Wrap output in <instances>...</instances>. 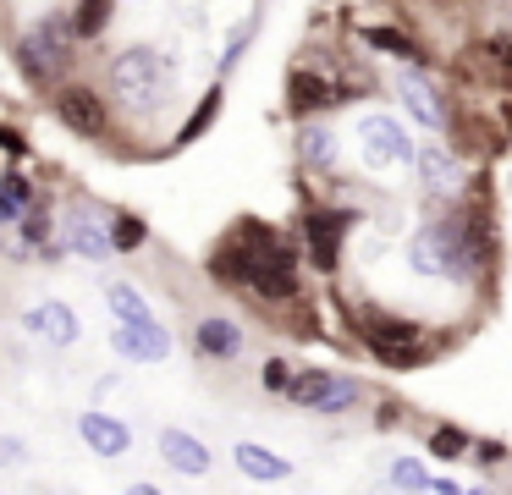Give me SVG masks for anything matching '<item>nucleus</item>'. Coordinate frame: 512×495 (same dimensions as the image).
Masks as SVG:
<instances>
[{
  "label": "nucleus",
  "mask_w": 512,
  "mask_h": 495,
  "mask_svg": "<svg viewBox=\"0 0 512 495\" xmlns=\"http://www.w3.org/2000/svg\"><path fill=\"white\" fill-rule=\"evenodd\" d=\"M210 275L226 281V286H248V292L265 297V303H287V297H298V286H303L287 237H281L276 226H259V220H237L232 237L215 248Z\"/></svg>",
  "instance_id": "nucleus-1"
},
{
  "label": "nucleus",
  "mask_w": 512,
  "mask_h": 495,
  "mask_svg": "<svg viewBox=\"0 0 512 495\" xmlns=\"http://www.w3.org/2000/svg\"><path fill=\"white\" fill-rule=\"evenodd\" d=\"M413 270L435 275V281H468L485 248H479L474 231H463V220H430V226L413 231V248H408Z\"/></svg>",
  "instance_id": "nucleus-2"
},
{
  "label": "nucleus",
  "mask_w": 512,
  "mask_h": 495,
  "mask_svg": "<svg viewBox=\"0 0 512 495\" xmlns=\"http://www.w3.org/2000/svg\"><path fill=\"white\" fill-rule=\"evenodd\" d=\"M171 77H177V72H171V61L155 50V44H127V50L111 61V83H116V94H122L127 105H138V110L166 105Z\"/></svg>",
  "instance_id": "nucleus-3"
},
{
  "label": "nucleus",
  "mask_w": 512,
  "mask_h": 495,
  "mask_svg": "<svg viewBox=\"0 0 512 495\" xmlns=\"http://www.w3.org/2000/svg\"><path fill=\"white\" fill-rule=\"evenodd\" d=\"M358 336L369 341V352H375L386 369H419V363L430 358V336H424L413 319L364 314V319H358Z\"/></svg>",
  "instance_id": "nucleus-4"
},
{
  "label": "nucleus",
  "mask_w": 512,
  "mask_h": 495,
  "mask_svg": "<svg viewBox=\"0 0 512 495\" xmlns=\"http://www.w3.org/2000/svg\"><path fill=\"white\" fill-rule=\"evenodd\" d=\"M72 39H78V28H72L67 17H45V22H34V28L23 33L17 55H23V66L34 77H56L61 66L72 61Z\"/></svg>",
  "instance_id": "nucleus-5"
},
{
  "label": "nucleus",
  "mask_w": 512,
  "mask_h": 495,
  "mask_svg": "<svg viewBox=\"0 0 512 495\" xmlns=\"http://www.w3.org/2000/svg\"><path fill=\"white\" fill-rule=\"evenodd\" d=\"M292 402L309 407V413H347V407L358 402V380L353 374H331V369H303L298 380H292Z\"/></svg>",
  "instance_id": "nucleus-6"
},
{
  "label": "nucleus",
  "mask_w": 512,
  "mask_h": 495,
  "mask_svg": "<svg viewBox=\"0 0 512 495\" xmlns=\"http://www.w3.org/2000/svg\"><path fill=\"white\" fill-rule=\"evenodd\" d=\"M358 143H364V160L375 165H408V160H419V149H413V138L402 132V121L397 116H364L358 121Z\"/></svg>",
  "instance_id": "nucleus-7"
},
{
  "label": "nucleus",
  "mask_w": 512,
  "mask_h": 495,
  "mask_svg": "<svg viewBox=\"0 0 512 495\" xmlns=\"http://www.w3.org/2000/svg\"><path fill=\"white\" fill-rule=\"evenodd\" d=\"M111 347H116V358H127V363H160V358H171V330L160 325V319H149V325H116L111 330Z\"/></svg>",
  "instance_id": "nucleus-8"
},
{
  "label": "nucleus",
  "mask_w": 512,
  "mask_h": 495,
  "mask_svg": "<svg viewBox=\"0 0 512 495\" xmlns=\"http://www.w3.org/2000/svg\"><path fill=\"white\" fill-rule=\"evenodd\" d=\"M23 330H28V336H39V341H50V347H72V341L83 336L78 314H72L61 297H45V303L28 308V314H23Z\"/></svg>",
  "instance_id": "nucleus-9"
},
{
  "label": "nucleus",
  "mask_w": 512,
  "mask_h": 495,
  "mask_svg": "<svg viewBox=\"0 0 512 495\" xmlns=\"http://www.w3.org/2000/svg\"><path fill=\"white\" fill-rule=\"evenodd\" d=\"M78 435H83V446H89L94 457H122V451L133 446V429H127L116 413H100V407H89V413L78 418Z\"/></svg>",
  "instance_id": "nucleus-10"
},
{
  "label": "nucleus",
  "mask_w": 512,
  "mask_h": 495,
  "mask_svg": "<svg viewBox=\"0 0 512 495\" xmlns=\"http://www.w3.org/2000/svg\"><path fill=\"white\" fill-rule=\"evenodd\" d=\"M342 226H347V215H342V209H314V215L303 220V237H309V259H314V270H336Z\"/></svg>",
  "instance_id": "nucleus-11"
},
{
  "label": "nucleus",
  "mask_w": 512,
  "mask_h": 495,
  "mask_svg": "<svg viewBox=\"0 0 512 495\" xmlns=\"http://www.w3.org/2000/svg\"><path fill=\"white\" fill-rule=\"evenodd\" d=\"M232 462H237V473H243V479H254V484H281V479H292V462L281 457V451L259 446V440H237V446H232Z\"/></svg>",
  "instance_id": "nucleus-12"
},
{
  "label": "nucleus",
  "mask_w": 512,
  "mask_h": 495,
  "mask_svg": "<svg viewBox=\"0 0 512 495\" xmlns=\"http://www.w3.org/2000/svg\"><path fill=\"white\" fill-rule=\"evenodd\" d=\"M160 457H166L177 473H188V479H199V473L215 468L210 446H204L199 435H188V429H160Z\"/></svg>",
  "instance_id": "nucleus-13"
},
{
  "label": "nucleus",
  "mask_w": 512,
  "mask_h": 495,
  "mask_svg": "<svg viewBox=\"0 0 512 495\" xmlns=\"http://www.w3.org/2000/svg\"><path fill=\"white\" fill-rule=\"evenodd\" d=\"M56 116L67 121L78 138H100V132H105V105H100L94 88H67V94L56 99Z\"/></svg>",
  "instance_id": "nucleus-14"
},
{
  "label": "nucleus",
  "mask_w": 512,
  "mask_h": 495,
  "mask_svg": "<svg viewBox=\"0 0 512 495\" xmlns=\"http://www.w3.org/2000/svg\"><path fill=\"white\" fill-rule=\"evenodd\" d=\"M193 341H199V352L210 363H232L237 352H243V330H237V319H226V314H204L199 330H193Z\"/></svg>",
  "instance_id": "nucleus-15"
},
{
  "label": "nucleus",
  "mask_w": 512,
  "mask_h": 495,
  "mask_svg": "<svg viewBox=\"0 0 512 495\" xmlns=\"http://www.w3.org/2000/svg\"><path fill=\"white\" fill-rule=\"evenodd\" d=\"M67 248L78 253V259H111V253H116V237H111V226H100V220H89L83 209H72V220H67Z\"/></svg>",
  "instance_id": "nucleus-16"
},
{
  "label": "nucleus",
  "mask_w": 512,
  "mask_h": 495,
  "mask_svg": "<svg viewBox=\"0 0 512 495\" xmlns=\"http://www.w3.org/2000/svg\"><path fill=\"white\" fill-rule=\"evenodd\" d=\"M397 94H402V105L413 110V116L424 121V127H441V99H435V88L424 83V72H397Z\"/></svg>",
  "instance_id": "nucleus-17"
},
{
  "label": "nucleus",
  "mask_w": 512,
  "mask_h": 495,
  "mask_svg": "<svg viewBox=\"0 0 512 495\" xmlns=\"http://www.w3.org/2000/svg\"><path fill=\"white\" fill-rule=\"evenodd\" d=\"M105 308L116 314V325H149V319H155L149 297L138 292L133 281H111V286H105Z\"/></svg>",
  "instance_id": "nucleus-18"
},
{
  "label": "nucleus",
  "mask_w": 512,
  "mask_h": 495,
  "mask_svg": "<svg viewBox=\"0 0 512 495\" xmlns=\"http://www.w3.org/2000/svg\"><path fill=\"white\" fill-rule=\"evenodd\" d=\"M320 105H336V88L325 83L320 72H292V110L309 116V110H320Z\"/></svg>",
  "instance_id": "nucleus-19"
},
{
  "label": "nucleus",
  "mask_w": 512,
  "mask_h": 495,
  "mask_svg": "<svg viewBox=\"0 0 512 495\" xmlns=\"http://www.w3.org/2000/svg\"><path fill=\"white\" fill-rule=\"evenodd\" d=\"M28 204H34V187H28L23 171H6V182H0V220L6 226H23L28 220Z\"/></svg>",
  "instance_id": "nucleus-20"
},
{
  "label": "nucleus",
  "mask_w": 512,
  "mask_h": 495,
  "mask_svg": "<svg viewBox=\"0 0 512 495\" xmlns=\"http://www.w3.org/2000/svg\"><path fill=\"white\" fill-rule=\"evenodd\" d=\"M419 176H424V187H452L457 182L452 149H446V143H424L419 149Z\"/></svg>",
  "instance_id": "nucleus-21"
},
{
  "label": "nucleus",
  "mask_w": 512,
  "mask_h": 495,
  "mask_svg": "<svg viewBox=\"0 0 512 495\" xmlns=\"http://www.w3.org/2000/svg\"><path fill=\"white\" fill-rule=\"evenodd\" d=\"M111 11H116V0H78V6H72V28H78V39H100L105 22H111Z\"/></svg>",
  "instance_id": "nucleus-22"
},
{
  "label": "nucleus",
  "mask_w": 512,
  "mask_h": 495,
  "mask_svg": "<svg viewBox=\"0 0 512 495\" xmlns=\"http://www.w3.org/2000/svg\"><path fill=\"white\" fill-rule=\"evenodd\" d=\"M391 484H397L402 495H430V490H435V479L424 473V462H413V457H397V462H391Z\"/></svg>",
  "instance_id": "nucleus-23"
},
{
  "label": "nucleus",
  "mask_w": 512,
  "mask_h": 495,
  "mask_svg": "<svg viewBox=\"0 0 512 495\" xmlns=\"http://www.w3.org/2000/svg\"><path fill=\"white\" fill-rule=\"evenodd\" d=\"M364 39L375 44V50H386V55H402V61H419V44H413L408 33H397V28H364Z\"/></svg>",
  "instance_id": "nucleus-24"
},
{
  "label": "nucleus",
  "mask_w": 512,
  "mask_h": 495,
  "mask_svg": "<svg viewBox=\"0 0 512 495\" xmlns=\"http://www.w3.org/2000/svg\"><path fill=\"white\" fill-rule=\"evenodd\" d=\"M215 110H221V88H210V94L199 99V110L188 116V127L177 132V143H193V138H204L210 132V121H215Z\"/></svg>",
  "instance_id": "nucleus-25"
},
{
  "label": "nucleus",
  "mask_w": 512,
  "mask_h": 495,
  "mask_svg": "<svg viewBox=\"0 0 512 495\" xmlns=\"http://www.w3.org/2000/svg\"><path fill=\"white\" fill-rule=\"evenodd\" d=\"M45 237H50V209H28V220L17 226V242H12V248H17V253L45 248Z\"/></svg>",
  "instance_id": "nucleus-26"
},
{
  "label": "nucleus",
  "mask_w": 512,
  "mask_h": 495,
  "mask_svg": "<svg viewBox=\"0 0 512 495\" xmlns=\"http://www.w3.org/2000/svg\"><path fill=\"white\" fill-rule=\"evenodd\" d=\"M111 237H116V253H133V248H144V242H149V226L138 215H116L111 220Z\"/></svg>",
  "instance_id": "nucleus-27"
},
{
  "label": "nucleus",
  "mask_w": 512,
  "mask_h": 495,
  "mask_svg": "<svg viewBox=\"0 0 512 495\" xmlns=\"http://www.w3.org/2000/svg\"><path fill=\"white\" fill-rule=\"evenodd\" d=\"M298 143H303V160H309V165H331L336 160V138L325 127H303Z\"/></svg>",
  "instance_id": "nucleus-28"
},
{
  "label": "nucleus",
  "mask_w": 512,
  "mask_h": 495,
  "mask_svg": "<svg viewBox=\"0 0 512 495\" xmlns=\"http://www.w3.org/2000/svg\"><path fill=\"white\" fill-rule=\"evenodd\" d=\"M430 451H435V457H441V462H457V457H463V451H468V435H463V429H457V424H441V429H435V435H430Z\"/></svg>",
  "instance_id": "nucleus-29"
},
{
  "label": "nucleus",
  "mask_w": 512,
  "mask_h": 495,
  "mask_svg": "<svg viewBox=\"0 0 512 495\" xmlns=\"http://www.w3.org/2000/svg\"><path fill=\"white\" fill-rule=\"evenodd\" d=\"M259 380H265L270 391H292V380H298V374H287V363H265V374H259Z\"/></svg>",
  "instance_id": "nucleus-30"
},
{
  "label": "nucleus",
  "mask_w": 512,
  "mask_h": 495,
  "mask_svg": "<svg viewBox=\"0 0 512 495\" xmlns=\"http://www.w3.org/2000/svg\"><path fill=\"white\" fill-rule=\"evenodd\" d=\"M23 457H28V451H23V440H17V435H0V462H6V468H17Z\"/></svg>",
  "instance_id": "nucleus-31"
},
{
  "label": "nucleus",
  "mask_w": 512,
  "mask_h": 495,
  "mask_svg": "<svg viewBox=\"0 0 512 495\" xmlns=\"http://www.w3.org/2000/svg\"><path fill=\"white\" fill-rule=\"evenodd\" d=\"M474 457H479V468H496V462L507 457V451H501L496 440H479V446H474Z\"/></svg>",
  "instance_id": "nucleus-32"
},
{
  "label": "nucleus",
  "mask_w": 512,
  "mask_h": 495,
  "mask_svg": "<svg viewBox=\"0 0 512 495\" xmlns=\"http://www.w3.org/2000/svg\"><path fill=\"white\" fill-rule=\"evenodd\" d=\"M430 495H468V490H463V484H452V479H435Z\"/></svg>",
  "instance_id": "nucleus-33"
},
{
  "label": "nucleus",
  "mask_w": 512,
  "mask_h": 495,
  "mask_svg": "<svg viewBox=\"0 0 512 495\" xmlns=\"http://www.w3.org/2000/svg\"><path fill=\"white\" fill-rule=\"evenodd\" d=\"M122 495H160V484H127Z\"/></svg>",
  "instance_id": "nucleus-34"
},
{
  "label": "nucleus",
  "mask_w": 512,
  "mask_h": 495,
  "mask_svg": "<svg viewBox=\"0 0 512 495\" xmlns=\"http://www.w3.org/2000/svg\"><path fill=\"white\" fill-rule=\"evenodd\" d=\"M468 495H490V490H468Z\"/></svg>",
  "instance_id": "nucleus-35"
}]
</instances>
